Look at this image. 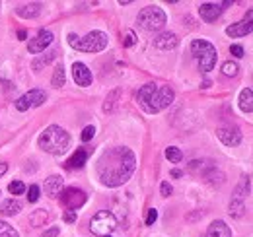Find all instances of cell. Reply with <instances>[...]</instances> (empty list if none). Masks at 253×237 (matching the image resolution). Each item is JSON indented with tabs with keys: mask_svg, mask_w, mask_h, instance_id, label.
<instances>
[{
	"mask_svg": "<svg viewBox=\"0 0 253 237\" xmlns=\"http://www.w3.org/2000/svg\"><path fill=\"white\" fill-rule=\"evenodd\" d=\"M59 234H61V230L55 226V228H51V230H47L45 234H41V237H59Z\"/></svg>",
	"mask_w": 253,
	"mask_h": 237,
	"instance_id": "obj_39",
	"label": "cell"
},
{
	"mask_svg": "<svg viewBox=\"0 0 253 237\" xmlns=\"http://www.w3.org/2000/svg\"><path fill=\"white\" fill-rule=\"evenodd\" d=\"M205 237H232V230L226 226V222L216 220V222H212V224L209 226Z\"/></svg>",
	"mask_w": 253,
	"mask_h": 237,
	"instance_id": "obj_18",
	"label": "cell"
},
{
	"mask_svg": "<svg viewBox=\"0 0 253 237\" xmlns=\"http://www.w3.org/2000/svg\"><path fill=\"white\" fill-rule=\"evenodd\" d=\"M8 191H10V195H24L26 185H24V181H12L8 185Z\"/></svg>",
	"mask_w": 253,
	"mask_h": 237,
	"instance_id": "obj_31",
	"label": "cell"
},
{
	"mask_svg": "<svg viewBox=\"0 0 253 237\" xmlns=\"http://www.w3.org/2000/svg\"><path fill=\"white\" fill-rule=\"evenodd\" d=\"M51 84H53V88H63L64 86V66L63 64H59V66L55 68L53 78H51Z\"/></svg>",
	"mask_w": 253,
	"mask_h": 237,
	"instance_id": "obj_26",
	"label": "cell"
},
{
	"mask_svg": "<svg viewBox=\"0 0 253 237\" xmlns=\"http://www.w3.org/2000/svg\"><path fill=\"white\" fill-rule=\"evenodd\" d=\"M183 175V171H179V169H173L171 171V177H181Z\"/></svg>",
	"mask_w": 253,
	"mask_h": 237,
	"instance_id": "obj_42",
	"label": "cell"
},
{
	"mask_svg": "<svg viewBox=\"0 0 253 237\" xmlns=\"http://www.w3.org/2000/svg\"><path fill=\"white\" fill-rule=\"evenodd\" d=\"M216 136H218V140H220L224 146H238L240 142H242V132H240V128L238 126H220L218 130H216Z\"/></svg>",
	"mask_w": 253,
	"mask_h": 237,
	"instance_id": "obj_12",
	"label": "cell"
},
{
	"mask_svg": "<svg viewBox=\"0 0 253 237\" xmlns=\"http://www.w3.org/2000/svg\"><path fill=\"white\" fill-rule=\"evenodd\" d=\"M55 57H57L55 51H49V53H45V55H39V57L32 62V68L33 70H43L47 64H51V62L55 60Z\"/></svg>",
	"mask_w": 253,
	"mask_h": 237,
	"instance_id": "obj_22",
	"label": "cell"
},
{
	"mask_svg": "<svg viewBox=\"0 0 253 237\" xmlns=\"http://www.w3.org/2000/svg\"><path fill=\"white\" fill-rule=\"evenodd\" d=\"M37 144H39V148L43 150V152H47L51 156H61L70 146V134L64 130L63 126L51 124V126H47L39 134Z\"/></svg>",
	"mask_w": 253,
	"mask_h": 237,
	"instance_id": "obj_3",
	"label": "cell"
},
{
	"mask_svg": "<svg viewBox=\"0 0 253 237\" xmlns=\"http://www.w3.org/2000/svg\"><path fill=\"white\" fill-rule=\"evenodd\" d=\"M53 33L49 30H41L33 39H30V43H28V51L33 53V55H39V53H43L51 43H53Z\"/></svg>",
	"mask_w": 253,
	"mask_h": 237,
	"instance_id": "obj_11",
	"label": "cell"
},
{
	"mask_svg": "<svg viewBox=\"0 0 253 237\" xmlns=\"http://www.w3.org/2000/svg\"><path fill=\"white\" fill-rule=\"evenodd\" d=\"M119 95H121V89L119 88L113 89V91H109V95L105 97V103H103V111H105V113H111V111H113V107H115Z\"/></svg>",
	"mask_w": 253,
	"mask_h": 237,
	"instance_id": "obj_25",
	"label": "cell"
},
{
	"mask_svg": "<svg viewBox=\"0 0 253 237\" xmlns=\"http://www.w3.org/2000/svg\"><path fill=\"white\" fill-rule=\"evenodd\" d=\"M166 158H168L171 163H179V161L183 159V152L179 148H175V146H169V148H166Z\"/></svg>",
	"mask_w": 253,
	"mask_h": 237,
	"instance_id": "obj_27",
	"label": "cell"
},
{
	"mask_svg": "<svg viewBox=\"0 0 253 237\" xmlns=\"http://www.w3.org/2000/svg\"><path fill=\"white\" fill-rule=\"evenodd\" d=\"M94 134H95V128L90 124V126H86V128L82 130V136H80V138H82V142H90V140L94 138Z\"/></svg>",
	"mask_w": 253,
	"mask_h": 237,
	"instance_id": "obj_32",
	"label": "cell"
},
{
	"mask_svg": "<svg viewBox=\"0 0 253 237\" xmlns=\"http://www.w3.org/2000/svg\"><path fill=\"white\" fill-rule=\"evenodd\" d=\"M63 177L61 175H51V177L45 179V185H43V189H45V193L51 197V198H57V197H61V193H63Z\"/></svg>",
	"mask_w": 253,
	"mask_h": 237,
	"instance_id": "obj_16",
	"label": "cell"
},
{
	"mask_svg": "<svg viewBox=\"0 0 253 237\" xmlns=\"http://www.w3.org/2000/svg\"><path fill=\"white\" fill-rule=\"evenodd\" d=\"M238 101H240V109H242L244 113H252L253 111V89L252 88L242 89Z\"/></svg>",
	"mask_w": 253,
	"mask_h": 237,
	"instance_id": "obj_21",
	"label": "cell"
},
{
	"mask_svg": "<svg viewBox=\"0 0 253 237\" xmlns=\"http://www.w3.org/2000/svg\"><path fill=\"white\" fill-rule=\"evenodd\" d=\"M134 167H136V158L132 150H128L126 146H115L101 154L97 161V177L105 187L115 189L125 185L130 179V175L134 173Z\"/></svg>",
	"mask_w": 253,
	"mask_h": 237,
	"instance_id": "obj_1",
	"label": "cell"
},
{
	"mask_svg": "<svg viewBox=\"0 0 253 237\" xmlns=\"http://www.w3.org/2000/svg\"><path fill=\"white\" fill-rule=\"evenodd\" d=\"M230 53H232L236 59H242V57H244V47H242V45H232V47H230Z\"/></svg>",
	"mask_w": 253,
	"mask_h": 237,
	"instance_id": "obj_37",
	"label": "cell"
},
{
	"mask_svg": "<svg viewBox=\"0 0 253 237\" xmlns=\"http://www.w3.org/2000/svg\"><path fill=\"white\" fill-rule=\"evenodd\" d=\"M250 191H252V183H250V177L242 175L240 183H238V187H236V191H234V197H232V200H234V202H244V204H246V197L250 195Z\"/></svg>",
	"mask_w": 253,
	"mask_h": 237,
	"instance_id": "obj_17",
	"label": "cell"
},
{
	"mask_svg": "<svg viewBox=\"0 0 253 237\" xmlns=\"http://www.w3.org/2000/svg\"><path fill=\"white\" fill-rule=\"evenodd\" d=\"M238 70H240V66L236 64V62H232V60H226L224 64H222V74L224 76H238Z\"/></svg>",
	"mask_w": 253,
	"mask_h": 237,
	"instance_id": "obj_29",
	"label": "cell"
},
{
	"mask_svg": "<svg viewBox=\"0 0 253 237\" xmlns=\"http://www.w3.org/2000/svg\"><path fill=\"white\" fill-rule=\"evenodd\" d=\"M72 78H74V82L78 84V86H82V88H88L90 84H92V70L84 64V62H74L72 64Z\"/></svg>",
	"mask_w": 253,
	"mask_h": 237,
	"instance_id": "obj_14",
	"label": "cell"
},
{
	"mask_svg": "<svg viewBox=\"0 0 253 237\" xmlns=\"http://www.w3.org/2000/svg\"><path fill=\"white\" fill-rule=\"evenodd\" d=\"M177 43H179V39L171 31H164V33H160L158 37L154 39V47L160 49V51H171V49L177 47Z\"/></svg>",
	"mask_w": 253,
	"mask_h": 237,
	"instance_id": "obj_15",
	"label": "cell"
},
{
	"mask_svg": "<svg viewBox=\"0 0 253 237\" xmlns=\"http://www.w3.org/2000/svg\"><path fill=\"white\" fill-rule=\"evenodd\" d=\"M86 159H88V152L84 148L76 150V152L70 156V159L66 161V169H80V167H84Z\"/></svg>",
	"mask_w": 253,
	"mask_h": 237,
	"instance_id": "obj_20",
	"label": "cell"
},
{
	"mask_svg": "<svg viewBox=\"0 0 253 237\" xmlns=\"http://www.w3.org/2000/svg\"><path fill=\"white\" fill-rule=\"evenodd\" d=\"M156 220H158V212H156L154 208H150L148 214H146V226H154Z\"/></svg>",
	"mask_w": 253,
	"mask_h": 237,
	"instance_id": "obj_35",
	"label": "cell"
},
{
	"mask_svg": "<svg viewBox=\"0 0 253 237\" xmlns=\"http://www.w3.org/2000/svg\"><path fill=\"white\" fill-rule=\"evenodd\" d=\"M107 41L109 39L103 31H90L84 37H78L74 33L68 35V45L76 51H82V53H99L107 47Z\"/></svg>",
	"mask_w": 253,
	"mask_h": 237,
	"instance_id": "obj_4",
	"label": "cell"
},
{
	"mask_svg": "<svg viewBox=\"0 0 253 237\" xmlns=\"http://www.w3.org/2000/svg\"><path fill=\"white\" fill-rule=\"evenodd\" d=\"M28 200H30V202H37V200H39V187H37V185H32V187L28 189Z\"/></svg>",
	"mask_w": 253,
	"mask_h": 237,
	"instance_id": "obj_33",
	"label": "cell"
},
{
	"mask_svg": "<svg viewBox=\"0 0 253 237\" xmlns=\"http://www.w3.org/2000/svg\"><path fill=\"white\" fill-rule=\"evenodd\" d=\"M0 237H20V236H18V232L10 224H6L4 220H0Z\"/></svg>",
	"mask_w": 253,
	"mask_h": 237,
	"instance_id": "obj_30",
	"label": "cell"
},
{
	"mask_svg": "<svg viewBox=\"0 0 253 237\" xmlns=\"http://www.w3.org/2000/svg\"><path fill=\"white\" fill-rule=\"evenodd\" d=\"M45 99H47V93H45L43 89H30L28 93H24L22 97L16 99V109L24 113V111H28L30 107H39V105H43Z\"/></svg>",
	"mask_w": 253,
	"mask_h": 237,
	"instance_id": "obj_8",
	"label": "cell"
},
{
	"mask_svg": "<svg viewBox=\"0 0 253 237\" xmlns=\"http://www.w3.org/2000/svg\"><path fill=\"white\" fill-rule=\"evenodd\" d=\"M86 200H88L86 193L80 191V189H76V187L64 189L63 193H61V202H63V206L66 208V210H74V212H76V208L84 206Z\"/></svg>",
	"mask_w": 253,
	"mask_h": 237,
	"instance_id": "obj_9",
	"label": "cell"
},
{
	"mask_svg": "<svg viewBox=\"0 0 253 237\" xmlns=\"http://www.w3.org/2000/svg\"><path fill=\"white\" fill-rule=\"evenodd\" d=\"M171 191H173V189H171V185H169L168 181H164V183L160 185V193H162V197H169Z\"/></svg>",
	"mask_w": 253,
	"mask_h": 237,
	"instance_id": "obj_38",
	"label": "cell"
},
{
	"mask_svg": "<svg viewBox=\"0 0 253 237\" xmlns=\"http://www.w3.org/2000/svg\"><path fill=\"white\" fill-rule=\"evenodd\" d=\"M63 220L66 224H74V222H76V212H74V210H66L63 214Z\"/></svg>",
	"mask_w": 253,
	"mask_h": 237,
	"instance_id": "obj_36",
	"label": "cell"
},
{
	"mask_svg": "<svg viewBox=\"0 0 253 237\" xmlns=\"http://www.w3.org/2000/svg\"><path fill=\"white\" fill-rule=\"evenodd\" d=\"M115 228H117V218L111 212H107V210L97 212L94 218L90 220V232L99 237L109 236Z\"/></svg>",
	"mask_w": 253,
	"mask_h": 237,
	"instance_id": "obj_7",
	"label": "cell"
},
{
	"mask_svg": "<svg viewBox=\"0 0 253 237\" xmlns=\"http://www.w3.org/2000/svg\"><path fill=\"white\" fill-rule=\"evenodd\" d=\"M173 97H175V93L169 86H158L154 82L144 84L136 93L138 105L142 107V111H146L150 115H156L160 111H164L166 107H169Z\"/></svg>",
	"mask_w": 253,
	"mask_h": 237,
	"instance_id": "obj_2",
	"label": "cell"
},
{
	"mask_svg": "<svg viewBox=\"0 0 253 237\" xmlns=\"http://www.w3.org/2000/svg\"><path fill=\"white\" fill-rule=\"evenodd\" d=\"M222 10H224V2L222 4H216V2H205L199 6V16L207 22V24H212L220 18Z\"/></svg>",
	"mask_w": 253,
	"mask_h": 237,
	"instance_id": "obj_13",
	"label": "cell"
},
{
	"mask_svg": "<svg viewBox=\"0 0 253 237\" xmlns=\"http://www.w3.org/2000/svg\"><path fill=\"white\" fill-rule=\"evenodd\" d=\"M168 22V16L166 12L158 8V6H146L138 12V18H136V24L146 31H156L162 30Z\"/></svg>",
	"mask_w": 253,
	"mask_h": 237,
	"instance_id": "obj_6",
	"label": "cell"
},
{
	"mask_svg": "<svg viewBox=\"0 0 253 237\" xmlns=\"http://www.w3.org/2000/svg\"><path fill=\"white\" fill-rule=\"evenodd\" d=\"M136 43V35H134V31H126L125 33V41H123V45H125L126 49L128 47H132Z\"/></svg>",
	"mask_w": 253,
	"mask_h": 237,
	"instance_id": "obj_34",
	"label": "cell"
},
{
	"mask_svg": "<svg viewBox=\"0 0 253 237\" xmlns=\"http://www.w3.org/2000/svg\"><path fill=\"white\" fill-rule=\"evenodd\" d=\"M8 171V163H4V161H0V177L4 175Z\"/></svg>",
	"mask_w": 253,
	"mask_h": 237,
	"instance_id": "obj_40",
	"label": "cell"
},
{
	"mask_svg": "<svg viewBox=\"0 0 253 237\" xmlns=\"http://www.w3.org/2000/svg\"><path fill=\"white\" fill-rule=\"evenodd\" d=\"M18 37H20V39L24 41V39L28 37V33H26V30H20V31H18Z\"/></svg>",
	"mask_w": 253,
	"mask_h": 237,
	"instance_id": "obj_41",
	"label": "cell"
},
{
	"mask_svg": "<svg viewBox=\"0 0 253 237\" xmlns=\"http://www.w3.org/2000/svg\"><path fill=\"white\" fill-rule=\"evenodd\" d=\"M103 237H111V236H103Z\"/></svg>",
	"mask_w": 253,
	"mask_h": 237,
	"instance_id": "obj_43",
	"label": "cell"
},
{
	"mask_svg": "<svg viewBox=\"0 0 253 237\" xmlns=\"http://www.w3.org/2000/svg\"><path fill=\"white\" fill-rule=\"evenodd\" d=\"M230 216L232 218H242L244 214H246V204L244 202H234V200H230Z\"/></svg>",
	"mask_w": 253,
	"mask_h": 237,
	"instance_id": "obj_28",
	"label": "cell"
},
{
	"mask_svg": "<svg viewBox=\"0 0 253 237\" xmlns=\"http://www.w3.org/2000/svg\"><path fill=\"white\" fill-rule=\"evenodd\" d=\"M22 210V204L18 202V200H4L2 204H0V214L2 216H16L18 212Z\"/></svg>",
	"mask_w": 253,
	"mask_h": 237,
	"instance_id": "obj_23",
	"label": "cell"
},
{
	"mask_svg": "<svg viewBox=\"0 0 253 237\" xmlns=\"http://www.w3.org/2000/svg\"><path fill=\"white\" fill-rule=\"evenodd\" d=\"M49 220V212L47 210H33V214L30 216V224L33 228H39V226H45Z\"/></svg>",
	"mask_w": 253,
	"mask_h": 237,
	"instance_id": "obj_24",
	"label": "cell"
},
{
	"mask_svg": "<svg viewBox=\"0 0 253 237\" xmlns=\"http://www.w3.org/2000/svg\"><path fill=\"white\" fill-rule=\"evenodd\" d=\"M191 53L193 57L199 60V68L201 72H211L216 64V59H218V53H216V47L205 39H195L191 43Z\"/></svg>",
	"mask_w": 253,
	"mask_h": 237,
	"instance_id": "obj_5",
	"label": "cell"
},
{
	"mask_svg": "<svg viewBox=\"0 0 253 237\" xmlns=\"http://www.w3.org/2000/svg\"><path fill=\"white\" fill-rule=\"evenodd\" d=\"M16 14L24 20H32V18H37L41 14V4L37 2H32V4H24V6H18L16 8Z\"/></svg>",
	"mask_w": 253,
	"mask_h": 237,
	"instance_id": "obj_19",
	"label": "cell"
},
{
	"mask_svg": "<svg viewBox=\"0 0 253 237\" xmlns=\"http://www.w3.org/2000/svg\"><path fill=\"white\" fill-rule=\"evenodd\" d=\"M252 31H253V8H250L240 22H236V24H232V26L226 28V35L236 39V37H246Z\"/></svg>",
	"mask_w": 253,
	"mask_h": 237,
	"instance_id": "obj_10",
	"label": "cell"
}]
</instances>
